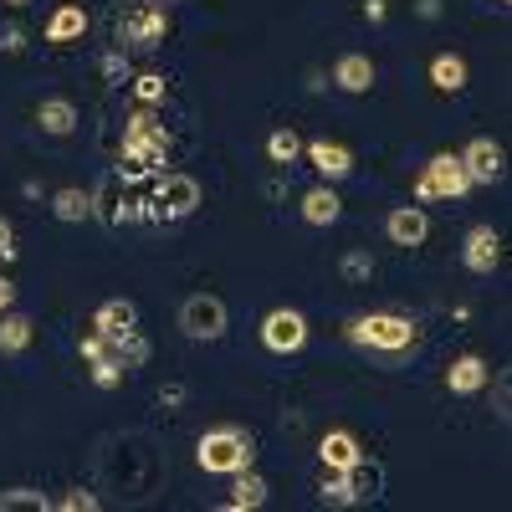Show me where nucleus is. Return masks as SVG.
<instances>
[{
	"label": "nucleus",
	"mask_w": 512,
	"mask_h": 512,
	"mask_svg": "<svg viewBox=\"0 0 512 512\" xmlns=\"http://www.w3.org/2000/svg\"><path fill=\"white\" fill-rule=\"evenodd\" d=\"M164 31H169V16H164L159 0H139L134 11L118 16V41H123V47H134V52H154L164 41Z\"/></svg>",
	"instance_id": "3"
},
{
	"label": "nucleus",
	"mask_w": 512,
	"mask_h": 512,
	"mask_svg": "<svg viewBox=\"0 0 512 512\" xmlns=\"http://www.w3.org/2000/svg\"><path fill=\"white\" fill-rule=\"evenodd\" d=\"M431 82L441 93H461L466 88V62L456 57V52H441L436 62H431Z\"/></svg>",
	"instance_id": "22"
},
{
	"label": "nucleus",
	"mask_w": 512,
	"mask_h": 512,
	"mask_svg": "<svg viewBox=\"0 0 512 512\" xmlns=\"http://www.w3.org/2000/svg\"><path fill=\"white\" fill-rule=\"evenodd\" d=\"M415 11H420L425 21H436V16H441V0H415Z\"/></svg>",
	"instance_id": "40"
},
{
	"label": "nucleus",
	"mask_w": 512,
	"mask_h": 512,
	"mask_svg": "<svg viewBox=\"0 0 512 512\" xmlns=\"http://www.w3.org/2000/svg\"><path fill=\"white\" fill-rule=\"evenodd\" d=\"M349 338L359 349H379V354H405L415 338H420V323L405 318V313H364L354 318Z\"/></svg>",
	"instance_id": "2"
},
{
	"label": "nucleus",
	"mask_w": 512,
	"mask_h": 512,
	"mask_svg": "<svg viewBox=\"0 0 512 512\" xmlns=\"http://www.w3.org/2000/svg\"><path fill=\"white\" fill-rule=\"evenodd\" d=\"M11 303H16V287H11V282H6V277H0V313H6V308H11Z\"/></svg>",
	"instance_id": "41"
},
{
	"label": "nucleus",
	"mask_w": 512,
	"mask_h": 512,
	"mask_svg": "<svg viewBox=\"0 0 512 512\" xmlns=\"http://www.w3.org/2000/svg\"><path fill=\"white\" fill-rule=\"evenodd\" d=\"M6 6H31V0H6Z\"/></svg>",
	"instance_id": "42"
},
{
	"label": "nucleus",
	"mask_w": 512,
	"mask_h": 512,
	"mask_svg": "<svg viewBox=\"0 0 512 512\" xmlns=\"http://www.w3.org/2000/svg\"><path fill=\"white\" fill-rule=\"evenodd\" d=\"M456 159H461V169H466L472 185H497L502 180V144H492V139H472Z\"/></svg>",
	"instance_id": "10"
},
{
	"label": "nucleus",
	"mask_w": 512,
	"mask_h": 512,
	"mask_svg": "<svg viewBox=\"0 0 512 512\" xmlns=\"http://www.w3.org/2000/svg\"><path fill=\"white\" fill-rule=\"evenodd\" d=\"M497 6H507V0H497Z\"/></svg>",
	"instance_id": "43"
},
{
	"label": "nucleus",
	"mask_w": 512,
	"mask_h": 512,
	"mask_svg": "<svg viewBox=\"0 0 512 512\" xmlns=\"http://www.w3.org/2000/svg\"><path fill=\"white\" fill-rule=\"evenodd\" d=\"M318 456H323V466H338V472H344V466H354L364 451H359V441H354L349 431H328V436L318 441Z\"/></svg>",
	"instance_id": "19"
},
{
	"label": "nucleus",
	"mask_w": 512,
	"mask_h": 512,
	"mask_svg": "<svg viewBox=\"0 0 512 512\" xmlns=\"http://www.w3.org/2000/svg\"><path fill=\"white\" fill-rule=\"evenodd\" d=\"M344 477H349V492H354V502H379L384 497V472L374 461H354V466H344Z\"/></svg>",
	"instance_id": "17"
},
{
	"label": "nucleus",
	"mask_w": 512,
	"mask_h": 512,
	"mask_svg": "<svg viewBox=\"0 0 512 512\" xmlns=\"http://www.w3.org/2000/svg\"><path fill=\"white\" fill-rule=\"evenodd\" d=\"M77 349H82V359L93 364V359H108V354H113V338H108V333H88Z\"/></svg>",
	"instance_id": "32"
},
{
	"label": "nucleus",
	"mask_w": 512,
	"mask_h": 512,
	"mask_svg": "<svg viewBox=\"0 0 512 512\" xmlns=\"http://www.w3.org/2000/svg\"><path fill=\"white\" fill-rule=\"evenodd\" d=\"M492 379V369H487V359L482 354H461L451 369H446V384H451V395H477L482 384Z\"/></svg>",
	"instance_id": "13"
},
{
	"label": "nucleus",
	"mask_w": 512,
	"mask_h": 512,
	"mask_svg": "<svg viewBox=\"0 0 512 512\" xmlns=\"http://www.w3.org/2000/svg\"><path fill=\"white\" fill-rule=\"evenodd\" d=\"M195 205H200V180H195V175L175 169V175H164V180H159V195H154V216L185 221V216H195Z\"/></svg>",
	"instance_id": "6"
},
{
	"label": "nucleus",
	"mask_w": 512,
	"mask_h": 512,
	"mask_svg": "<svg viewBox=\"0 0 512 512\" xmlns=\"http://www.w3.org/2000/svg\"><path fill=\"white\" fill-rule=\"evenodd\" d=\"M57 507H62V512H98V497L77 487V492H67V497H62Z\"/></svg>",
	"instance_id": "33"
},
{
	"label": "nucleus",
	"mask_w": 512,
	"mask_h": 512,
	"mask_svg": "<svg viewBox=\"0 0 512 512\" xmlns=\"http://www.w3.org/2000/svg\"><path fill=\"white\" fill-rule=\"evenodd\" d=\"M492 405H497V420H507V415H512V379H507V374H497V390H492Z\"/></svg>",
	"instance_id": "34"
},
{
	"label": "nucleus",
	"mask_w": 512,
	"mask_h": 512,
	"mask_svg": "<svg viewBox=\"0 0 512 512\" xmlns=\"http://www.w3.org/2000/svg\"><path fill=\"white\" fill-rule=\"evenodd\" d=\"M31 344V318H6L0 323V354H21Z\"/></svg>",
	"instance_id": "27"
},
{
	"label": "nucleus",
	"mask_w": 512,
	"mask_h": 512,
	"mask_svg": "<svg viewBox=\"0 0 512 512\" xmlns=\"http://www.w3.org/2000/svg\"><path fill=\"white\" fill-rule=\"evenodd\" d=\"M497 262H502V236H497L492 226H472V231H466V241H461V267L472 272V277H492Z\"/></svg>",
	"instance_id": "9"
},
{
	"label": "nucleus",
	"mask_w": 512,
	"mask_h": 512,
	"mask_svg": "<svg viewBox=\"0 0 512 512\" xmlns=\"http://www.w3.org/2000/svg\"><path fill=\"white\" fill-rule=\"evenodd\" d=\"M113 359H118L123 369H139V364H149V338H144L139 328L118 333V338H113Z\"/></svg>",
	"instance_id": "23"
},
{
	"label": "nucleus",
	"mask_w": 512,
	"mask_h": 512,
	"mask_svg": "<svg viewBox=\"0 0 512 512\" xmlns=\"http://www.w3.org/2000/svg\"><path fill=\"white\" fill-rule=\"evenodd\" d=\"M466 190H472V180H466V169L456 154H436L431 164L420 169L415 180V200H461Z\"/></svg>",
	"instance_id": "4"
},
{
	"label": "nucleus",
	"mask_w": 512,
	"mask_h": 512,
	"mask_svg": "<svg viewBox=\"0 0 512 512\" xmlns=\"http://www.w3.org/2000/svg\"><path fill=\"white\" fill-rule=\"evenodd\" d=\"M159 405H185V384H164V390H159Z\"/></svg>",
	"instance_id": "38"
},
{
	"label": "nucleus",
	"mask_w": 512,
	"mask_h": 512,
	"mask_svg": "<svg viewBox=\"0 0 512 512\" xmlns=\"http://www.w3.org/2000/svg\"><path fill=\"white\" fill-rule=\"evenodd\" d=\"M364 16L369 21H384V16H390V6H384V0H364Z\"/></svg>",
	"instance_id": "39"
},
{
	"label": "nucleus",
	"mask_w": 512,
	"mask_h": 512,
	"mask_svg": "<svg viewBox=\"0 0 512 512\" xmlns=\"http://www.w3.org/2000/svg\"><path fill=\"white\" fill-rule=\"evenodd\" d=\"M134 93H139V103H144V108H154V103H164L169 82H164L159 72H144V77H134Z\"/></svg>",
	"instance_id": "29"
},
{
	"label": "nucleus",
	"mask_w": 512,
	"mask_h": 512,
	"mask_svg": "<svg viewBox=\"0 0 512 512\" xmlns=\"http://www.w3.org/2000/svg\"><path fill=\"white\" fill-rule=\"evenodd\" d=\"M52 216L67 221V226H72V221H88V216H93V195H88V190H57V195H52Z\"/></svg>",
	"instance_id": "21"
},
{
	"label": "nucleus",
	"mask_w": 512,
	"mask_h": 512,
	"mask_svg": "<svg viewBox=\"0 0 512 512\" xmlns=\"http://www.w3.org/2000/svg\"><path fill=\"white\" fill-rule=\"evenodd\" d=\"M21 47H26L21 26H6V31H0V52H21Z\"/></svg>",
	"instance_id": "36"
},
{
	"label": "nucleus",
	"mask_w": 512,
	"mask_h": 512,
	"mask_svg": "<svg viewBox=\"0 0 512 512\" xmlns=\"http://www.w3.org/2000/svg\"><path fill=\"white\" fill-rule=\"evenodd\" d=\"M308 159H313V169L323 180H344L349 169H354V159H349V149L344 144H328V139H318V144H308Z\"/></svg>",
	"instance_id": "16"
},
{
	"label": "nucleus",
	"mask_w": 512,
	"mask_h": 512,
	"mask_svg": "<svg viewBox=\"0 0 512 512\" xmlns=\"http://www.w3.org/2000/svg\"><path fill=\"white\" fill-rule=\"evenodd\" d=\"M338 272H344L349 282H369V277H374V262H369L364 251H349L344 262H338Z\"/></svg>",
	"instance_id": "30"
},
{
	"label": "nucleus",
	"mask_w": 512,
	"mask_h": 512,
	"mask_svg": "<svg viewBox=\"0 0 512 512\" xmlns=\"http://www.w3.org/2000/svg\"><path fill=\"white\" fill-rule=\"evenodd\" d=\"M36 123H41V134H52V139L72 134V128H77L72 98H41V103H36Z\"/></svg>",
	"instance_id": "15"
},
{
	"label": "nucleus",
	"mask_w": 512,
	"mask_h": 512,
	"mask_svg": "<svg viewBox=\"0 0 512 512\" xmlns=\"http://www.w3.org/2000/svg\"><path fill=\"white\" fill-rule=\"evenodd\" d=\"M333 88H344V93H369L374 88V62L364 52H344L333 67Z\"/></svg>",
	"instance_id": "12"
},
{
	"label": "nucleus",
	"mask_w": 512,
	"mask_h": 512,
	"mask_svg": "<svg viewBox=\"0 0 512 512\" xmlns=\"http://www.w3.org/2000/svg\"><path fill=\"white\" fill-rule=\"evenodd\" d=\"M82 31H88V11H82V6H57L52 21H47V41H57V47L82 41Z\"/></svg>",
	"instance_id": "18"
},
{
	"label": "nucleus",
	"mask_w": 512,
	"mask_h": 512,
	"mask_svg": "<svg viewBox=\"0 0 512 512\" xmlns=\"http://www.w3.org/2000/svg\"><path fill=\"white\" fill-rule=\"evenodd\" d=\"M180 333L185 338H200V344H216V338L226 333V303L210 292H195L180 303Z\"/></svg>",
	"instance_id": "5"
},
{
	"label": "nucleus",
	"mask_w": 512,
	"mask_h": 512,
	"mask_svg": "<svg viewBox=\"0 0 512 512\" xmlns=\"http://www.w3.org/2000/svg\"><path fill=\"white\" fill-rule=\"evenodd\" d=\"M52 512L57 502L47 497V492H36V487H6V492H0V512Z\"/></svg>",
	"instance_id": "24"
},
{
	"label": "nucleus",
	"mask_w": 512,
	"mask_h": 512,
	"mask_svg": "<svg viewBox=\"0 0 512 512\" xmlns=\"http://www.w3.org/2000/svg\"><path fill=\"white\" fill-rule=\"evenodd\" d=\"M195 461L216 477H236L256 461V441H251V431H241V425H210V431L195 441Z\"/></svg>",
	"instance_id": "1"
},
{
	"label": "nucleus",
	"mask_w": 512,
	"mask_h": 512,
	"mask_svg": "<svg viewBox=\"0 0 512 512\" xmlns=\"http://www.w3.org/2000/svg\"><path fill=\"white\" fill-rule=\"evenodd\" d=\"M0 256H6V262L16 256V231H11V221H6V216H0Z\"/></svg>",
	"instance_id": "37"
},
{
	"label": "nucleus",
	"mask_w": 512,
	"mask_h": 512,
	"mask_svg": "<svg viewBox=\"0 0 512 512\" xmlns=\"http://www.w3.org/2000/svg\"><path fill=\"white\" fill-rule=\"evenodd\" d=\"M123 379V364L108 354V359H93V384H98V390H113V384Z\"/></svg>",
	"instance_id": "31"
},
{
	"label": "nucleus",
	"mask_w": 512,
	"mask_h": 512,
	"mask_svg": "<svg viewBox=\"0 0 512 512\" xmlns=\"http://www.w3.org/2000/svg\"><path fill=\"white\" fill-rule=\"evenodd\" d=\"M169 159V134L154 123L144 128V134H123V164H128V175H144V169H164Z\"/></svg>",
	"instance_id": "7"
},
{
	"label": "nucleus",
	"mask_w": 512,
	"mask_h": 512,
	"mask_svg": "<svg viewBox=\"0 0 512 512\" xmlns=\"http://www.w3.org/2000/svg\"><path fill=\"white\" fill-rule=\"evenodd\" d=\"M384 236H390L395 246H425V236H431V216H425L420 205H395L390 216H384Z\"/></svg>",
	"instance_id": "11"
},
{
	"label": "nucleus",
	"mask_w": 512,
	"mask_h": 512,
	"mask_svg": "<svg viewBox=\"0 0 512 512\" xmlns=\"http://www.w3.org/2000/svg\"><path fill=\"white\" fill-rule=\"evenodd\" d=\"M98 67H103V77H113V82H123V77H128V67H123V57H118V52H108Z\"/></svg>",
	"instance_id": "35"
},
{
	"label": "nucleus",
	"mask_w": 512,
	"mask_h": 512,
	"mask_svg": "<svg viewBox=\"0 0 512 512\" xmlns=\"http://www.w3.org/2000/svg\"><path fill=\"white\" fill-rule=\"evenodd\" d=\"M318 502H323V507H354L349 477L338 472V466H328V472H323V482H318Z\"/></svg>",
	"instance_id": "26"
},
{
	"label": "nucleus",
	"mask_w": 512,
	"mask_h": 512,
	"mask_svg": "<svg viewBox=\"0 0 512 512\" xmlns=\"http://www.w3.org/2000/svg\"><path fill=\"white\" fill-rule=\"evenodd\" d=\"M303 221H308V226H333V221H338V195H333L328 185H318V190L303 195Z\"/></svg>",
	"instance_id": "20"
},
{
	"label": "nucleus",
	"mask_w": 512,
	"mask_h": 512,
	"mask_svg": "<svg viewBox=\"0 0 512 512\" xmlns=\"http://www.w3.org/2000/svg\"><path fill=\"white\" fill-rule=\"evenodd\" d=\"M93 328L108 333V338H118L128 328H139V308L128 303V297H108V303H98V313H93Z\"/></svg>",
	"instance_id": "14"
},
{
	"label": "nucleus",
	"mask_w": 512,
	"mask_h": 512,
	"mask_svg": "<svg viewBox=\"0 0 512 512\" xmlns=\"http://www.w3.org/2000/svg\"><path fill=\"white\" fill-rule=\"evenodd\" d=\"M297 154H303V139H297L292 128H277V134L267 139V159H272V164H292Z\"/></svg>",
	"instance_id": "28"
},
{
	"label": "nucleus",
	"mask_w": 512,
	"mask_h": 512,
	"mask_svg": "<svg viewBox=\"0 0 512 512\" xmlns=\"http://www.w3.org/2000/svg\"><path fill=\"white\" fill-rule=\"evenodd\" d=\"M262 502H267V482L256 477L251 466H246V472H236V487H231V502L226 507H262Z\"/></svg>",
	"instance_id": "25"
},
{
	"label": "nucleus",
	"mask_w": 512,
	"mask_h": 512,
	"mask_svg": "<svg viewBox=\"0 0 512 512\" xmlns=\"http://www.w3.org/2000/svg\"><path fill=\"white\" fill-rule=\"evenodd\" d=\"M262 344H267L272 354H297V349L308 344V318L292 313V308L267 313V318H262Z\"/></svg>",
	"instance_id": "8"
}]
</instances>
